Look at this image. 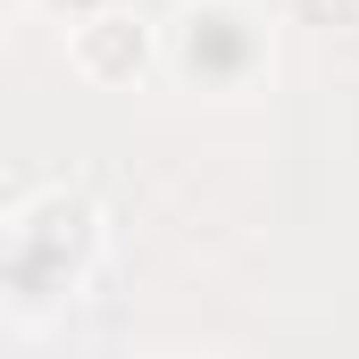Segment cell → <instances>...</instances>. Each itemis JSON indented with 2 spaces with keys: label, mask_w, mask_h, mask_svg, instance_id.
Masks as SVG:
<instances>
[{
  "label": "cell",
  "mask_w": 359,
  "mask_h": 359,
  "mask_svg": "<svg viewBox=\"0 0 359 359\" xmlns=\"http://www.w3.org/2000/svg\"><path fill=\"white\" fill-rule=\"evenodd\" d=\"M92 251H100V209H92L84 192H67V184L25 192L8 209V292H17V309L34 318L42 301L76 292L84 268H92Z\"/></svg>",
  "instance_id": "cell-1"
},
{
  "label": "cell",
  "mask_w": 359,
  "mask_h": 359,
  "mask_svg": "<svg viewBox=\"0 0 359 359\" xmlns=\"http://www.w3.org/2000/svg\"><path fill=\"white\" fill-rule=\"evenodd\" d=\"M168 59L192 84H251L268 59V34L243 0H176L168 17Z\"/></svg>",
  "instance_id": "cell-2"
},
{
  "label": "cell",
  "mask_w": 359,
  "mask_h": 359,
  "mask_svg": "<svg viewBox=\"0 0 359 359\" xmlns=\"http://www.w3.org/2000/svg\"><path fill=\"white\" fill-rule=\"evenodd\" d=\"M67 59H76L84 84H126V76L151 59V25H142L134 8H100L84 25H67Z\"/></svg>",
  "instance_id": "cell-3"
},
{
  "label": "cell",
  "mask_w": 359,
  "mask_h": 359,
  "mask_svg": "<svg viewBox=\"0 0 359 359\" xmlns=\"http://www.w3.org/2000/svg\"><path fill=\"white\" fill-rule=\"evenodd\" d=\"M284 8L309 25H359V0H284Z\"/></svg>",
  "instance_id": "cell-4"
},
{
  "label": "cell",
  "mask_w": 359,
  "mask_h": 359,
  "mask_svg": "<svg viewBox=\"0 0 359 359\" xmlns=\"http://www.w3.org/2000/svg\"><path fill=\"white\" fill-rule=\"evenodd\" d=\"M34 8H50V17H67V25H84L100 8H134V0H34Z\"/></svg>",
  "instance_id": "cell-5"
},
{
  "label": "cell",
  "mask_w": 359,
  "mask_h": 359,
  "mask_svg": "<svg viewBox=\"0 0 359 359\" xmlns=\"http://www.w3.org/2000/svg\"><path fill=\"white\" fill-rule=\"evenodd\" d=\"M159 359H217V351H159Z\"/></svg>",
  "instance_id": "cell-6"
}]
</instances>
